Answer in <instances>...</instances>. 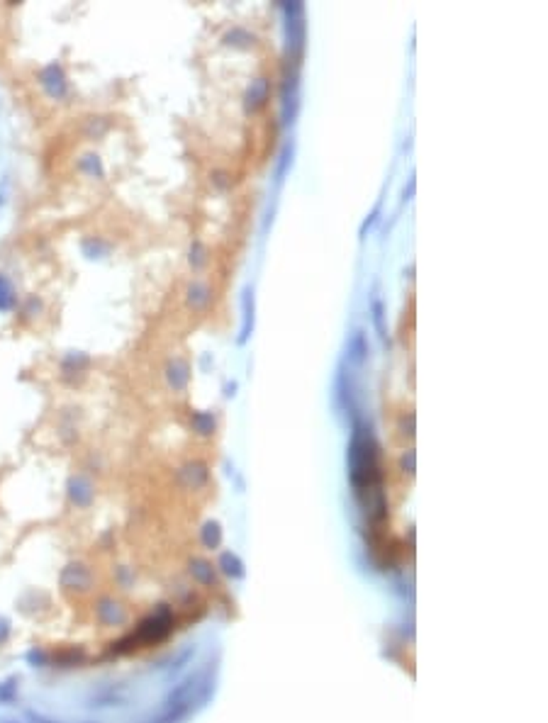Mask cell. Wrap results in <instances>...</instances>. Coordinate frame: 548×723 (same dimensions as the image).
<instances>
[{
    "label": "cell",
    "instance_id": "cell-1",
    "mask_svg": "<svg viewBox=\"0 0 548 723\" xmlns=\"http://www.w3.org/2000/svg\"><path fill=\"white\" fill-rule=\"evenodd\" d=\"M349 478L356 495L383 487V453L373 427L361 417H353L349 441Z\"/></svg>",
    "mask_w": 548,
    "mask_h": 723
},
{
    "label": "cell",
    "instance_id": "cell-2",
    "mask_svg": "<svg viewBox=\"0 0 548 723\" xmlns=\"http://www.w3.org/2000/svg\"><path fill=\"white\" fill-rule=\"evenodd\" d=\"M285 20V64L300 66L307 49V10L298 0L278 3Z\"/></svg>",
    "mask_w": 548,
    "mask_h": 723
},
{
    "label": "cell",
    "instance_id": "cell-3",
    "mask_svg": "<svg viewBox=\"0 0 548 723\" xmlns=\"http://www.w3.org/2000/svg\"><path fill=\"white\" fill-rule=\"evenodd\" d=\"M300 115V66L285 64L280 81V122L293 125Z\"/></svg>",
    "mask_w": 548,
    "mask_h": 723
},
{
    "label": "cell",
    "instance_id": "cell-4",
    "mask_svg": "<svg viewBox=\"0 0 548 723\" xmlns=\"http://www.w3.org/2000/svg\"><path fill=\"white\" fill-rule=\"evenodd\" d=\"M37 81L51 100H64L69 95V78H66V71L59 61H51V64L44 66L37 74Z\"/></svg>",
    "mask_w": 548,
    "mask_h": 723
},
{
    "label": "cell",
    "instance_id": "cell-5",
    "mask_svg": "<svg viewBox=\"0 0 548 723\" xmlns=\"http://www.w3.org/2000/svg\"><path fill=\"white\" fill-rule=\"evenodd\" d=\"M270 90H273V81L268 76H256L254 81L247 85V93H244V110L249 115L261 112L270 100Z\"/></svg>",
    "mask_w": 548,
    "mask_h": 723
},
{
    "label": "cell",
    "instance_id": "cell-6",
    "mask_svg": "<svg viewBox=\"0 0 548 723\" xmlns=\"http://www.w3.org/2000/svg\"><path fill=\"white\" fill-rule=\"evenodd\" d=\"M163 378H166V385L173 392H186L191 385V363L186 358H171L163 368Z\"/></svg>",
    "mask_w": 548,
    "mask_h": 723
},
{
    "label": "cell",
    "instance_id": "cell-7",
    "mask_svg": "<svg viewBox=\"0 0 548 723\" xmlns=\"http://www.w3.org/2000/svg\"><path fill=\"white\" fill-rule=\"evenodd\" d=\"M88 366H90V358L85 356L83 351L66 353L64 361H61V378H64L66 383H76L78 378H83V373L88 371Z\"/></svg>",
    "mask_w": 548,
    "mask_h": 723
},
{
    "label": "cell",
    "instance_id": "cell-8",
    "mask_svg": "<svg viewBox=\"0 0 548 723\" xmlns=\"http://www.w3.org/2000/svg\"><path fill=\"white\" fill-rule=\"evenodd\" d=\"M212 297H214L212 288H210L205 280H193L186 288V305L191 307L193 312H205L212 305Z\"/></svg>",
    "mask_w": 548,
    "mask_h": 723
},
{
    "label": "cell",
    "instance_id": "cell-9",
    "mask_svg": "<svg viewBox=\"0 0 548 723\" xmlns=\"http://www.w3.org/2000/svg\"><path fill=\"white\" fill-rule=\"evenodd\" d=\"M69 497L76 507H88L95 497L93 482L83 478V475H74V478L69 480Z\"/></svg>",
    "mask_w": 548,
    "mask_h": 723
},
{
    "label": "cell",
    "instance_id": "cell-10",
    "mask_svg": "<svg viewBox=\"0 0 548 723\" xmlns=\"http://www.w3.org/2000/svg\"><path fill=\"white\" fill-rule=\"evenodd\" d=\"M191 429L200 439H212L217 432V417L210 409H193L191 412Z\"/></svg>",
    "mask_w": 548,
    "mask_h": 723
},
{
    "label": "cell",
    "instance_id": "cell-11",
    "mask_svg": "<svg viewBox=\"0 0 548 723\" xmlns=\"http://www.w3.org/2000/svg\"><path fill=\"white\" fill-rule=\"evenodd\" d=\"M210 473H207V465L200 463V460H191L181 468V480L186 482L188 487H203L207 482Z\"/></svg>",
    "mask_w": 548,
    "mask_h": 723
},
{
    "label": "cell",
    "instance_id": "cell-12",
    "mask_svg": "<svg viewBox=\"0 0 548 723\" xmlns=\"http://www.w3.org/2000/svg\"><path fill=\"white\" fill-rule=\"evenodd\" d=\"M256 34L251 32V29L247 27H232V29H227L224 32V37H222V42L227 44V47H234V49H249V47H254L256 44Z\"/></svg>",
    "mask_w": 548,
    "mask_h": 723
},
{
    "label": "cell",
    "instance_id": "cell-13",
    "mask_svg": "<svg viewBox=\"0 0 548 723\" xmlns=\"http://www.w3.org/2000/svg\"><path fill=\"white\" fill-rule=\"evenodd\" d=\"M81 251H83V256L88 261H100V259H107V256H110L112 246L100 237H85L83 241H81Z\"/></svg>",
    "mask_w": 548,
    "mask_h": 723
},
{
    "label": "cell",
    "instance_id": "cell-14",
    "mask_svg": "<svg viewBox=\"0 0 548 723\" xmlns=\"http://www.w3.org/2000/svg\"><path fill=\"white\" fill-rule=\"evenodd\" d=\"M76 166H78V171H83L85 176H90V178H105V166H102V158L98 156L95 151H88V153H83V156L76 161Z\"/></svg>",
    "mask_w": 548,
    "mask_h": 723
},
{
    "label": "cell",
    "instance_id": "cell-15",
    "mask_svg": "<svg viewBox=\"0 0 548 723\" xmlns=\"http://www.w3.org/2000/svg\"><path fill=\"white\" fill-rule=\"evenodd\" d=\"M346 353H349V361L356 363V366H361V363L366 361L368 358V341H366V336H363V331H356V334L349 338V348H346Z\"/></svg>",
    "mask_w": 548,
    "mask_h": 723
},
{
    "label": "cell",
    "instance_id": "cell-16",
    "mask_svg": "<svg viewBox=\"0 0 548 723\" xmlns=\"http://www.w3.org/2000/svg\"><path fill=\"white\" fill-rule=\"evenodd\" d=\"M251 331H254V290L247 288L244 290V326H242L239 343H247Z\"/></svg>",
    "mask_w": 548,
    "mask_h": 723
},
{
    "label": "cell",
    "instance_id": "cell-17",
    "mask_svg": "<svg viewBox=\"0 0 548 723\" xmlns=\"http://www.w3.org/2000/svg\"><path fill=\"white\" fill-rule=\"evenodd\" d=\"M18 305V292H15L13 280L5 273H0V312H10Z\"/></svg>",
    "mask_w": 548,
    "mask_h": 723
},
{
    "label": "cell",
    "instance_id": "cell-18",
    "mask_svg": "<svg viewBox=\"0 0 548 723\" xmlns=\"http://www.w3.org/2000/svg\"><path fill=\"white\" fill-rule=\"evenodd\" d=\"M188 263H191L193 270H203L205 266L210 263V251L207 246L203 244L200 239H196L191 244V254H188Z\"/></svg>",
    "mask_w": 548,
    "mask_h": 723
},
{
    "label": "cell",
    "instance_id": "cell-19",
    "mask_svg": "<svg viewBox=\"0 0 548 723\" xmlns=\"http://www.w3.org/2000/svg\"><path fill=\"white\" fill-rule=\"evenodd\" d=\"M371 315H373V324H376V329H378V336H381L383 341H388V329H385V305H383L381 297H376V300L371 302Z\"/></svg>",
    "mask_w": 548,
    "mask_h": 723
},
{
    "label": "cell",
    "instance_id": "cell-20",
    "mask_svg": "<svg viewBox=\"0 0 548 723\" xmlns=\"http://www.w3.org/2000/svg\"><path fill=\"white\" fill-rule=\"evenodd\" d=\"M293 153H295V144L293 142H288V144L283 146V151H280V156H278V168H275V181H283V176L288 173V168H290V163H293Z\"/></svg>",
    "mask_w": 548,
    "mask_h": 723
},
{
    "label": "cell",
    "instance_id": "cell-21",
    "mask_svg": "<svg viewBox=\"0 0 548 723\" xmlns=\"http://www.w3.org/2000/svg\"><path fill=\"white\" fill-rule=\"evenodd\" d=\"M210 181H212V186L217 188V191H229V188H232V178H229V173L222 171V168L210 173Z\"/></svg>",
    "mask_w": 548,
    "mask_h": 723
},
{
    "label": "cell",
    "instance_id": "cell-22",
    "mask_svg": "<svg viewBox=\"0 0 548 723\" xmlns=\"http://www.w3.org/2000/svg\"><path fill=\"white\" fill-rule=\"evenodd\" d=\"M381 212H383V207H381V202H378L376 207H373V212L368 214L366 219H363V224H361V232H358V234H361V239H366V234L371 232V229L378 224V219H381Z\"/></svg>",
    "mask_w": 548,
    "mask_h": 723
},
{
    "label": "cell",
    "instance_id": "cell-23",
    "mask_svg": "<svg viewBox=\"0 0 548 723\" xmlns=\"http://www.w3.org/2000/svg\"><path fill=\"white\" fill-rule=\"evenodd\" d=\"M219 536H222V533H219V526L214 524V521H207V524H205V529H203V541L207 543V546L214 548L219 543Z\"/></svg>",
    "mask_w": 548,
    "mask_h": 723
},
{
    "label": "cell",
    "instance_id": "cell-24",
    "mask_svg": "<svg viewBox=\"0 0 548 723\" xmlns=\"http://www.w3.org/2000/svg\"><path fill=\"white\" fill-rule=\"evenodd\" d=\"M397 432L402 434L404 439H412V436H414V414H412V412H409V414H402V417H399Z\"/></svg>",
    "mask_w": 548,
    "mask_h": 723
},
{
    "label": "cell",
    "instance_id": "cell-25",
    "mask_svg": "<svg viewBox=\"0 0 548 723\" xmlns=\"http://www.w3.org/2000/svg\"><path fill=\"white\" fill-rule=\"evenodd\" d=\"M414 460H417L414 448H407L402 455H399V470H402L404 475H412L414 473Z\"/></svg>",
    "mask_w": 548,
    "mask_h": 723
},
{
    "label": "cell",
    "instance_id": "cell-26",
    "mask_svg": "<svg viewBox=\"0 0 548 723\" xmlns=\"http://www.w3.org/2000/svg\"><path fill=\"white\" fill-rule=\"evenodd\" d=\"M414 186H417V183H414V178H409V186H407V188H404V193H402V198H404V200H409V198H412V193H414Z\"/></svg>",
    "mask_w": 548,
    "mask_h": 723
},
{
    "label": "cell",
    "instance_id": "cell-27",
    "mask_svg": "<svg viewBox=\"0 0 548 723\" xmlns=\"http://www.w3.org/2000/svg\"><path fill=\"white\" fill-rule=\"evenodd\" d=\"M234 390H237V383H232V385H227V397H232V394H234Z\"/></svg>",
    "mask_w": 548,
    "mask_h": 723
}]
</instances>
